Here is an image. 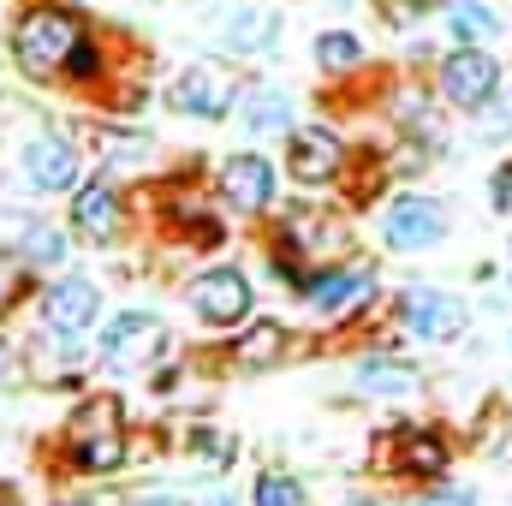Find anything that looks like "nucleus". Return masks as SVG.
Listing matches in <instances>:
<instances>
[{
    "instance_id": "nucleus-1",
    "label": "nucleus",
    "mask_w": 512,
    "mask_h": 506,
    "mask_svg": "<svg viewBox=\"0 0 512 506\" xmlns=\"http://www.w3.org/2000/svg\"><path fill=\"white\" fill-rule=\"evenodd\" d=\"M12 60L24 78H96L102 72V54H96V36L90 24L72 12V6H24L18 24H12Z\"/></svg>"
},
{
    "instance_id": "nucleus-2",
    "label": "nucleus",
    "mask_w": 512,
    "mask_h": 506,
    "mask_svg": "<svg viewBox=\"0 0 512 506\" xmlns=\"http://www.w3.org/2000/svg\"><path fill=\"white\" fill-rule=\"evenodd\" d=\"M66 447H72V465L78 471H90V477H108V471H120L126 465V411H120V399H90V405H78V417H72V429H66Z\"/></svg>"
},
{
    "instance_id": "nucleus-3",
    "label": "nucleus",
    "mask_w": 512,
    "mask_h": 506,
    "mask_svg": "<svg viewBox=\"0 0 512 506\" xmlns=\"http://www.w3.org/2000/svg\"><path fill=\"white\" fill-rule=\"evenodd\" d=\"M185 304H191V316L203 322V328H245L251 322V274L245 268H233V262H221V268H203L191 286H185Z\"/></svg>"
},
{
    "instance_id": "nucleus-4",
    "label": "nucleus",
    "mask_w": 512,
    "mask_h": 506,
    "mask_svg": "<svg viewBox=\"0 0 512 506\" xmlns=\"http://www.w3.org/2000/svg\"><path fill=\"white\" fill-rule=\"evenodd\" d=\"M239 72L233 66H221V60H197V66H185L179 72V84H173V108L179 114H191V120H227L233 108H239Z\"/></svg>"
},
{
    "instance_id": "nucleus-5",
    "label": "nucleus",
    "mask_w": 512,
    "mask_h": 506,
    "mask_svg": "<svg viewBox=\"0 0 512 506\" xmlns=\"http://www.w3.org/2000/svg\"><path fill=\"white\" fill-rule=\"evenodd\" d=\"M42 322H48L54 334H66V340L90 334V328L102 322V286L84 280V274H60V280L42 292Z\"/></svg>"
},
{
    "instance_id": "nucleus-6",
    "label": "nucleus",
    "mask_w": 512,
    "mask_h": 506,
    "mask_svg": "<svg viewBox=\"0 0 512 506\" xmlns=\"http://www.w3.org/2000/svg\"><path fill=\"white\" fill-rule=\"evenodd\" d=\"M24 185L30 191H42V197H54V191H78V173H84V161H78V149L60 137V131H36L30 143H24Z\"/></svg>"
},
{
    "instance_id": "nucleus-7",
    "label": "nucleus",
    "mask_w": 512,
    "mask_h": 506,
    "mask_svg": "<svg viewBox=\"0 0 512 506\" xmlns=\"http://www.w3.org/2000/svg\"><path fill=\"white\" fill-rule=\"evenodd\" d=\"M399 322L417 334V340H459L465 334V304L441 286H405L399 292Z\"/></svg>"
},
{
    "instance_id": "nucleus-8",
    "label": "nucleus",
    "mask_w": 512,
    "mask_h": 506,
    "mask_svg": "<svg viewBox=\"0 0 512 506\" xmlns=\"http://www.w3.org/2000/svg\"><path fill=\"white\" fill-rule=\"evenodd\" d=\"M382 239L393 251H429L447 239V209L435 197H393L382 215Z\"/></svg>"
},
{
    "instance_id": "nucleus-9",
    "label": "nucleus",
    "mask_w": 512,
    "mask_h": 506,
    "mask_svg": "<svg viewBox=\"0 0 512 506\" xmlns=\"http://www.w3.org/2000/svg\"><path fill=\"white\" fill-rule=\"evenodd\" d=\"M441 90H447L453 108H483V102H495V96H501V66H495V54L459 42V54H447V66H441Z\"/></svg>"
},
{
    "instance_id": "nucleus-10",
    "label": "nucleus",
    "mask_w": 512,
    "mask_h": 506,
    "mask_svg": "<svg viewBox=\"0 0 512 506\" xmlns=\"http://www.w3.org/2000/svg\"><path fill=\"white\" fill-rule=\"evenodd\" d=\"M280 245H286V256H304V262H328V268H334L346 233H340V221H328V209L292 203V209L280 215Z\"/></svg>"
},
{
    "instance_id": "nucleus-11",
    "label": "nucleus",
    "mask_w": 512,
    "mask_h": 506,
    "mask_svg": "<svg viewBox=\"0 0 512 506\" xmlns=\"http://www.w3.org/2000/svg\"><path fill=\"white\" fill-rule=\"evenodd\" d=\"M221 197L233 215H262L274 203V161L256 155V149H239L221 161Z\"/></svg>"
},
{
    "instance_id": "nucleus-12",
    "label": "nucleus",
    "mask_w": 512,
    "mask_h": 506,
    "mask_svg": "<svg viewBox=\"0 0 512 506\" xmlns=\"http://www.w3.org/2000/svg\"><path fill=\"white\" fill-rule=\"evenodd\" d=\"M286 167L298 185H328V179H340L346 149L328 126H292L286 131Z\"/></svg>"
},
{
    "instance_id": "nucleus-13",
    "label": "nucleus",
    "mask_w": 512,
    "mask_h": 506,
    "mask_svg": "<svg viewBox=\"0 0 512 506\" xmlns=\"http://www.w3.org/2000/svg\"><path fill=\"white\" fill-rule=\"evenodd\" d=\"M298 292H304V304H310L316 316H346V310H364V304H370L376 274H370V268H322V274L298 280Z\"/></svg>"
},
{
    "instance_id": "nucleus-14",
    "label": "nucleus",
    "mask_w": 512,
    "mask_h": 506,
    "mask_svg": "<svg viewBox=\"0 0 512 506\" xmlns=\"http://www.w3.org/2000/svg\"><path fill=\"white\" fill-rule=\"evenodd\" d=\"M72 227L90 239V245H114L120 227H126V197L108 185V179H90L72 191Z\"/></svg>"
},
{
    "instance_id": "nucleus-15",
    "label": "nucleus",
    "mask_w": 512,
    "mask_h": 506,
    "mask_svg": "<svg viewBox=\"0 0 512 506\" xmlns=\"http://www.w3.org/2000/svg\"><path fill=\"white\" fill-rule=\"evenodd\" d=\"M102 352H108V364H149L155 352H167V322L155 316V310H126L114 328H108V340H102Z\"/></svg>"
},
{
    "instance_id": "nucleus-16",
    "label": "nucleus",
    "mask_w": 512,
    "mask_h": 506,
    "mask_svg": "<svg viewBox=\"0 0 512 506\" xmlns=\"http://www.w3.org/2000/svg\"><path fill=\"white\" fill-rule=\"evenodd\" d=\"M239 126L251 137H280L292 131V96L286 90H245L239 96Z\"/></svg>"
},
{
    "instance_id": "nucleus-17",
    "label": "nucleus",
    "mask_w": 512,
    "mask_h": 506,
    "mask_svg": "<svg viewBox=\"0 0 512 506\" xmlns=\"http://www.w3.org/2000/svg\"><path fill=\"white\" fill-rule=\"evenodd\" d=\"M274 36H280V18L262 12V6H239V12L221 24V42H227L233 54H262V48H274Z\"/></svg>"
},
{
    "instance_id": "nucleus-18",
    "label": "nucleus",
    "mask_w": 512,
    "mask_h": 506,
    "mask_svg": "<svg viewBox=\"0 0 512 506\" xmlns=\"http://www.w3.org/2000/svg\"><path fill=\"white\" fill-rule=\"evenodd\" d=\"M286 346H292V334H286L280 322H256L251 334L233 346V364H239V370H268V364L286 358Z\"/></svg>"
},
{
    "instance_id": "nucleus-19",
    "label": "nucleus",
    "mask_w": 512,
    "mask_h": 506,
    "mask_svg": "<svg viewBox=\"0 0 512 506\" xmlns=\"http://www.w3.org/2000/svg\"><path fill=\"white\" fill-rule=\"evenodd\" d=\"M447 30L465 42V48H483L501 36V18L483 6V0H447Z\"/></svg>"
},
{
    "instance_id": "nucleus-20",
    "label": "nucleus",
    "mask_w": 512,
    "mask_h": 506,
    "mask_svg": "<svg viewBox=\"0 0 512 506\" xmlns=\"http://www.w3.org/2000/svg\"><path fill=\"white\" fill-rule=\"evenodd\" d=\"M18 256H24V268H66V256H72V245H66V233L60 227H48V221H30L24 227V239H18Z\"/></svg>"
},
{
    "instance_id": "nucleus-21",
    "label": "nucleus",
    "mask_w": 512,
    "mask_h": 506,
    "mask_svg": "<svg viewBox=\"0 0 512 506\" xmlns=\"http://www.w3.org/2000/svg\"><path fill=\"white\" fill-rule=\"evenodd\" d=\"M352 381H358L364 393H382V399H405V393L417 387V376H411L405 364H393V358H364V364L352 370Z\"/></svg>"
},
{
    "instance_id": "nucleus-22",
    "label": "nucleus",
    "mask_w": 512,
    "mask_h": 506,
    "mask_svg": "<svg viewBox=\"0 0 512 506\" xmlns=\"http://www.w3.org/2000/svg\"><path fill=\"white\" fill-rule=\"evenodd\" d=\"M316 66L322 72H352V66H364V42L352 30H322L316 36Z\"/></svg>"
},
{
    "instance_id": "nucleus-23",
    "label": "nucleus",
    "mask_w": 512,
    "mask_h": 506,
    "mask_svg": "<svg viewBox=\"0 0 512 506\" xmlns=\"http://www.w3.org/2000/svg\"><path fill=\"white\" fill-rule=\"evenodd\" d=\"M251 506H310V489L292 471H262L251 489Z\"/></svg>"
},
{
    "instance_id": "nucleus-24",
    "label": "nucleus",
    "mask_w": 512,
    "mask_h": 506,
    "mask_svg": "<svg viewBox=\"0 0 512 506\" xmlns=\"http://www.w3.org/2000/svg\"><path fill=\"white\" fill-rule=\"evenodd\" d=\"M447 465V447L435 441V435H399V471H423V477H435Z\"/></svg>"
},
{
    "instance_id": "nucleus-25",
    "label": "nucleus",
    "mask_w": 512,
    "mask_h": 506,
    "mask_svg": "<svg viewBox=\"0 0 512 506\" xmlns=\"http://www.w3.org/2000/svg\"><path fill=\"white\" fill-rule=\"evenodd\" d=\"M24 292V256L18 251H0V310H12Z\"/></svg>"
},
{
    "instance_id": "nucleus-26",
    "label": "nucleus",
    "mask_w": 512,
    "mask_h": 506,
    "mask_svg": "<svg viewBox=\"0 0 512 506\" xmlns=\"http://www.w3.org/2000/svg\"><path fill=\"white\" fill-rule=\"evenodd\" d=\"M102 149H108L114 161H143L149 143H143V137H120V131H102Z\"/></svg>"
},
{
    "instance_id": "nucleus-27",
    "label": "nucleus",
    "mask_w": 512,
    "mask_h": 506,
    "mask_svg": "<svg viewBox=\"0 0 512 506\" xmlns=\"http://www.w3.org/2000/svg\"><path fill=\"white\" fill-rule=\"evenodd\" d=\"M387 24H417L423 12H429V0H382Z\"/></svg>"
},
{
    "instance_id": "nucleus-28",
    "label": "nucleus",
    "mask_w": 512,
    "mask_h": 506,
    "mask_svg": "<svg viewBox=\"0 0 512 506\" xmlns=\"http://www.w3.org/2000/svg\"><path fill=\"white\" fill-rule=\"evenodd\" d=\"M417 506H477V495L471 489H435V495H423Z\"/></svg>"
},
{
    "instance_id": "nucleus-29",
    "label": "nucleus",
    "mask_w": 512,
    "mask_h": 506,
    "mask_svg": "<svg viewBox=\"0 0 512 506\" xmlns=\"http://www.w3.org/2000/svg\"><path fill=\"white\" fill-rule=\"evenodd\" d=\"M489 203H495V209H512V167H501V173H495V185H489Z\"/></svg>"
},
{
    "instance_id": "nucleus-30",
    "label": "nucleus",
    "mask_w": 512,
    "mask_h": 506,
    "mask_svg": "<svg viewBox=\"0 0 512 506\" xmlns=\"http://www.w3.org/2000/svg\"><path fill=\"white\" fill-rule=\"evenodd\" d=\"M126 506H191V501H179V495H131Z\"/></svg>"
},
{
    "instance_id": "nucleus-31",
    "label": "nucleus",
    "mask_w": 512,
    "mask_h": 506,
    "mask_svg": "<svg viewBox=\"0 0 512 506\" xmlns=\"http://www.w3.org/2000/svg\"><path fill=\"white\" fill-rule=\"evenodd\" d=\"M209 506H239V501H233V495H215V501H209Z\"/></svg>"
},
{
    "instance_id": "nucleus-32",
    "label": "nucleus",
    "mask_w": 512,
    "mask_h": 506,
    "mask_svg": "<svg viewBox=\"0 0 512 506\" xmlns=\"http://www.w3.org/2000/svg\"><path fill=\"white\" fill-rule=\"evenodd\" d=\"M6 364H12V358H6V346H0V376H6Z\"/></svg>"
},
{
    "instance_id": "nucleus-33",
    "label": "nucleus",
    "mask_w": 512,
    "mask_h": 506,
    "mask_svg": "<svg viewBox=\"0 0 512 506\" xmlns=\"http://www.w3.org/2000/svg\"><path fill=\"white\" fill-rule=\"evenodd\" d=\"M346 506H382V501H346Z\"/></svg>"
},
{
    "instance_id": "nucleus-34",
    "label": "nucleus",
    "mask_w": 512,
    "mask_h": 506,
    "mask_svg": "<svg viewBox=\"0 0 512 506\" xmlns=\"http://www.w3.org/2000/svg\"><path fill=\"white\" fill-rule=\"evenodd\" d=\"M72 506H96V501H72Z\"/></svg>"
}]
</instances>
